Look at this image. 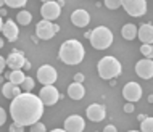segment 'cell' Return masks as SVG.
Masks as SVG:
<instances>
[{"instance_id":"6da1fadb","label":"cell","mask_w":153,"mask_h":132,"mask_svg":"<svg viewBox=\"0 0 153 132\" xmlns=\"http://www.w3.org/2000/svg\"><path fill=\"white\" fill-rule=\"evenodd\" d=\"M44 103L40 97L34 95V93L23 92L19 97L11 100L10 105V114L15 124L18 126H34L36 122L40 121L44 114Z\"/></svg>"},{"instance_id":"7a4b0ae2","label":"cell","mask_w":153,"mask_h":132,"mask_svg":"<svg viewBox=\"0 0 153 132\" xmlns=\"http://www.w3.org/2000/svg\"><path fill=\"white\" fill-rule=\"evenodd\" d=\"M85 56V50L82 44L76 39H69L61 44L58 58L63 61L65 65H79Z\"/></svg>"},{"instance_id":"3957f363","label":"cell","mask_w":153,"mask_h":132,"mask_svg":"<svg viewBox=\"0 0 153 132\" xmlns=\"http://www.w3.org/2000/svg\"><path fill=\"white\" fill-rule=\"evenodd\" d=\"M97 69H98V76L102 79H114L121 74L123 66L119 63V60H116L113 55H108V56H103L98 61Z\"/></svg>"},{"instance_id":"277c9868","label":"cell","mask_w":153,"mask_h":132,"mask_svg":"<svg viewBox=\"0 0 153 132\" xmlns=\"http://www.w3.org/2000/svg\"><path fill=\"white\" fill-rule=\"evenodd\" d=\"M89 40L94 48H97V50H106L113 44V32L106 26H97L92 31V36H90Z\"/></svg>"},{"instance_id":"5b68a950","label":"cell","mask_w":153,"mask_h":132,"mask_svg":"<svg viewBox=\"0 0 153 132\" xmlns=\"http://www.w3.org/2000/svg\"><path fill=\"white\" fill-rule=\"evenodd\" d=\"M58 31H60V26L55 23H52V21L42 19V21H39L36 24V36L42 40H50Z\"/></svg>"},{"instance_id":"8992f818","label":"cell","mask_w":153,"mask_h":132,"mask_svg":"<svg viewBox=\"0 0 153 132\" xmlns=\"http://www.w3.org/2000/svg\"><path fill=\"white\" fill-rule=\"evenodd\" d=\"M123 8L127 15L140 18L147 13V2L145 0H123Z\"/></svg>"},{"instance_id":"52a82bcc","label":"cell","mask_w":153,"mask_h":132,"mask_svg":"<svg viewBox=\"0 0 153 132\" xmlns=\"http://www.w3.org/2000/svg\"><path fill=\"white\" fill-rule=\"evenodd\" d=\"M56 77H58V73L50 65H44L37 69V81L44 85H53V82H56Z\"/></svg>"},{"instance_id":"ba28073f","label":"cell","mask_w":153,"mask_h":132,"mask_svg":"<svg viewBox=\"0 0 153 132\" xmlns=\"http://www.w3.org/2000/svg\"><path fill=\"white\" fill-rule=\"evenodd\" d=\"M61 5L60 2H44V5L40 7V15L45 21H53L56 19L61 13Z\"/></svg>"},{"instance_id":"9c48e42d","label":"cell","mask_w":153,"mask_h":132,"mask_svg":"<svg viewBox=\"0 0 153 132\" xmlns=\"http://www.w3.org/2000/svg\"><path fill=\"white\" fill-rule=\"evenodd\" d=\"M39 97H40V100H42L44 105L52 106L60 100V92L55 85H44L39 92Z\"/></svg>"},{"instance_id":"30bf717a","label":"cell","mask_w":153,"mask_h":132,"mask_svg":"<svg viewBox=\"0 0 153 132\" xmlns=\"http://www.w3.org/2000/svg\"><path fill=\"white\" fill-rule=\"evenodd\" d=\"M123 97L129 103L139 102L140 97H142V87H140V84H137V82H127L123 87Z\"/></svg>"},{"instance_id":"8fae6325","label":"cell","mask_w":153,"mask_h":132,"mask_svg":"<svg viewBox=\"0 0 153 132\" xmlns=\"http://www.w3.org/2000/svg\"><path fill=\"white\" fill-rule=\"evenodd\" d=\"M27 63V60H26V56L23 55V53H19V52H11L10 55L7 56V66L10 69H13V71H21V68H24Z\"/></svg>"},{"instance_id":"7c38bea8","label":"cell","mask_w":153,"mask_h":132,"mask_svg":"<svg viewBox=\"0 0 153 132\" xmlns=\"http://www.w3.org/2000/svg\"><path fill=\"white\" fill-rule=\"evenodd\" d=\"M135 73L142 79H152L153 77V60L143 58L135 63Z\"/></svg>"},{"instance_id":"4fadbf2b","label":"cell","mask_w":153,"mask_h":132,"mask_svg":"<svg viewBox=\"0 0 153 132\" xmlns=\"http://www.w3.org/2000/svg\"><path fill=\"white\" fill-rule=\"evenodd\" d=\"M0 27H2V32L3 36L7 37L10 42H15L16 39H18V24L15 21H11V19H8V21H3V19H0Z\"/></svg>"},{"instance_id":"5bb4252c","label":"cell","mask_w":153,"mask_h":132,"mask_svg":"<svg viewBox=\"0 0 153 132\" xmlns=\"http://www.w3.org/2000/svg\"><path fill=\"white\" fill-rule=\"evenodd\" d=\"M85 114H87V118L90 119V121L100 122V121H103V119H105L106 111H105V106H103V105L92 103V105L87 106V110H85Z\"/></svg>"},{"instance_id":"9a60e30c","label":"cell","mask_w":153,"mask_h":132,"mask_svg":"<svg viewBox=\"0 0 153 132\" xmlns=\"http://www.w3.org/2000/svg\"><path fill=\"white\" fill-rule=\"evenodd\" d=\"M85 127V121L77 114H71L65 121V131L66 132H82Z\"/></svg>"},{"instance_id":"2e32d148","label":"cell","mask_w":153,"mask_h":132,"mask_svg":"<svg viewBox=\"0 0 153 132\" xmlns=\"http://www.w3.org/2000/svg\"><path fill=\"white\" fill-rule=\"evenodd\" d=\"M71 21H73L74 26H77V27H85L90 23V15H89V11L79 8V10H76L71 13Z\"/></svg>"},{"instance_id":"e0dca14e","label":"cell","mask_w":153,"mask_h":132,"mask_svg":"<svg viewBox=\"0 0 153 132\" xmlns=\"http://www.w3.org/2000/svg\"><path fill=\"white\" fill-rule=\"evenodd\" d=\"M139 39L142 44L153 45V24L145 23L139 27Z\"/></svg>"},{"instance_id":"ac0fdd59","label":"cell","mask_w":153,"mask_h":132,"mask_svg":"<svg viewBox=\"0 0 153 132\" xmlns=\"http://www.w3.org/2000/svg\"><path fill=\"white\" fill-rule=\"evenodd\" d=\"M2 93H3V97H5V98L15 100L16 97H19L23 93V90H21L19 85H15V84H11V82H5L3 87H2Z\"/></svg>"},{"instance_id":"d6986e66","label":"cell","mask_w":153,"mask_h":132,"mask_svg":"<svg viewBox=\"0 0 153 132\" xmlns=\"http://www.w3.org/2000/svg\"><path fill=\"white\" fill-rule=\"evenodd\" d=\"M68 95L73 98V100H82L85 95V89L82 84H77V82H73L68 87Z\"/></svg>"},{"instance_id":"ffe728a7","label":"cell","mask_w":153,"mask_h":132,"mask_svg":"<svg viewBox=\"0 0 153 132\" xmlns=\"http://www.w3.org/2000/svg\"><path fill=\"white\" fill-rule=\"evenodd\" d=\"M121 36L124 37L126 40H134L135 37H139V27L135 26V24H124L123 29H121Z\"/></svg>"},{"instance_id":"44dd1931","label":"cell","mask_w":153,"mask_h":132,"mask_svg":"<svg viewBox=\"0 0 153 132\" xmlns=\"http://www.w3.org/2000/svg\"><path fill=\"white\" fill-rule=\"evenodd\" d=\"M27 76H24L23 71H11L8 74V82H11V84L15 85H23V82L26 81Z\"/></svg>"},{"instance_id":"7402d4cb","label":"cell","mask_w":153,"mask_h":132,"mask_svg":"<svg viewBox=\"0 0 153 132\" xmlns=\"http://www.w3.org/2000/svg\"><path fill=\"white\" fill-rule=\"evenodd\" d=\"M16 21L21 24V26H27V24L32 21V15L29 13V11L23 10V11H19V13H18V16H16Z\"/></svg>"},{"instance_id":"603a6c76","label":"cell","mask_w":153,"mask_h":132,"mask_svg":"<svg viewBox=\"0 0 153 132\" xmlns=\"http://www.w3.org/2000/svg\"><path fill=\"white\" fill-rule=\"evenodd\" d=\"M2 5H8L10 8H21L26 5V0H3V2H0Z\"/></svg>"},{"instance_id":"cb8c5ba5","label":"cell","mask_w":153,"mask_h":132,"mask_svg":"<svg viewBox=\"0 0 153 132\" xmlns=\"http://www.w3.org/2000/svg\"><path fill=\"white\" fill-rule=\"evenodd\" d=\"M140 53H142V55L145 56V58L153 60V45L142 44V47H140Z\"/></svg>"},{"instance_id":"d4e9b609","label":"cell","mask_w":153,"mask_h":132,"mask_svg":"<svg viewBox=\"0 0 153 132\" xmlns=\"http://www.w3.org/2000/svg\"><path fill=\"white\" fill-rule=\"evenodd\" d=\"M140 131L142 132H153V118H147L143 122H140Z\"/></svg>"},{"instance_id":"484cf974","label":"cell","mask_w":153,"mask_h":132,"mask_svg":"<svg viewBox=\"0 0 153 132\" xmlns=\"http://www.w3.org/2000/svg\"><path fill=\"white\" fill-rule=\"evenodd\" d=\"M32 89H34V79L27 76V77H26V81L23 82V92L31 93V90H32Z\"/></svg>"},{"instance_id":"4316f807","label":"cell","mask_w":153,"mask_h":132,"mask_svg":"<svg viewBox=\"0 0 153 132\" xmlns=\"http://www.w3.org/2000/svg\"><path fill=\"white\" fill-rule=\"evenodd\" d=\"M105 7L110 10H116V8L123 7V2L121 0H105Z\"/></svg>"},{"instance_id":"83f0119b","label":"cell","mask_w":153,"mask_h":132,"mask_svg":"<svg viewBox=\"0 0 153 132\" xmlns=\"http://www.w3.org/2000/svg\"><path fill=\"white\" fill-rule=\"evenodd\" d=\"M31 132H47V127L42 122H36L34 126H31Z\"/></svg>"},{"instance_id":"f1b7e54d","label":"cell","mask_w":153,"mask_h":132,"mask_svg":"<svg viewBox=\"0 0 153 132\" xmlns=\"http://www.w3.org/2000/svg\"><path fill=\"white\" fill-rule=\"evenodd\" d=\"M7 121V111L3 108H0V126H3Z\"/></svg>"},{"instance_id":"f546056e","label":"cell","mask_w":153,"mask_h":132,"mask_svg":"<svg viewBox=\"0 0 153 132\" xmlns=\"http://www.w3.org/2000/svg\"><path fill=\"white\" fill-rule=\"evenodd\" d=\"M23 131H24V127H23V126H18V124H15V122L10 126V132H23Z\"/></svg>"},{"instance_id":"4dcf8cb0","label":"cell","mask_w":153,"mask_h":132,"mask_svg":"<svg viewBox=\"0 0 153 132\" xmlns=\"http://www.w3.org/2000/svg\"><path fill=\"white\" fill-rule=\"evenodd\" d=\"M84 74L82 73H77V74H74V82H77V84H82V82H84Z\"/></svg>"},{"instance_id":"1f68e13d","label":"cell","mask_w":153,"mask_h":132,"mask_svg":"<svg viewBox=\"0 0 153 132\" xmlns=\"http://www.w3.org/2000/svg\"><path fill=\"white\" fill-rule=\"evenodd\" d=\"M124 111H126V113H132V111H134V103L127 102L126 105H124Z\"/></svg>"},{"instance_id":"d6a6232c","label":"cell","mask_w":153,"mask_h":132,"mask_svg":"<svg viewBox=\"0 0 153 132\" xmlns=\"http://www.w3.org/2000/svg\"><path fill=\"white\" fill-rule=\"evenodd\" d=\"M103 132H118V129H116V127H114L113 124H108V126H105Z\"/></svg>"},{"instance_id":"836d02e7","label":"cell","mask_w":153,"mask_h":132,"mask_svg":"<svg viewBox=\"0 0 153 132\" xmlns=\"http://www.w3.org/2000/svg\"><path fill=\"white\" fill-rule=\"evenodd\" d=\"M5 68H7V58L5 56H0V71H3Z\"/></svg>"},{"instance_id":"e575fe53","label":"cell","mask_w":153,"mask_h":132,"mask_svg":"<svg viewBox=\"0 0 153 132\" xmlns=\"http://www.w3.org/2000/svg\"><path fill=\"white\" fill-rule=\"evenodd\" d=\"M137 119H139V121H142V122H143V121L147 119V116H145V114H139V118H137Z\"/></svg>"},{"instance_id":"d590c367","label":"cell","mask_w":153,"mask_h":132,"mask_svg":"<svg viewBox=\"0 0 153 132\" xmlns=\"http://www.w3.org/2000/svg\"><path fill=\"white\" fill-rule=\"evenodd\" d=\"M50 132H66L65 129H53V131H50Z\"/></svg>"},{"instance_id":"8d00e7d4","label":"cell","mask_w":153,"mask_h":132,"mask_svg":"<svg viewBox=\"0 0 153 132\" xmlns=\"http://www.w3.org/2000/svg\"><path fill=\"white\" fill-rule=\"evenodd\" d=\"M148 102H150V103H153V93H152L150 97H148Z\"/></svg>"},{"instance_id":"74e56055","label":"cell","mask_w":153,"mask_h":132,"mask_svg":"<svg viewBox=\"0 0 153 132\" xmlns=\"http://www.w3.org/2000/svg\"><path fill=\"white\" fill-rule=\"evenodd\" d=\"M127 132H142V131H127Z\"/></svg>"}]
</instances>
